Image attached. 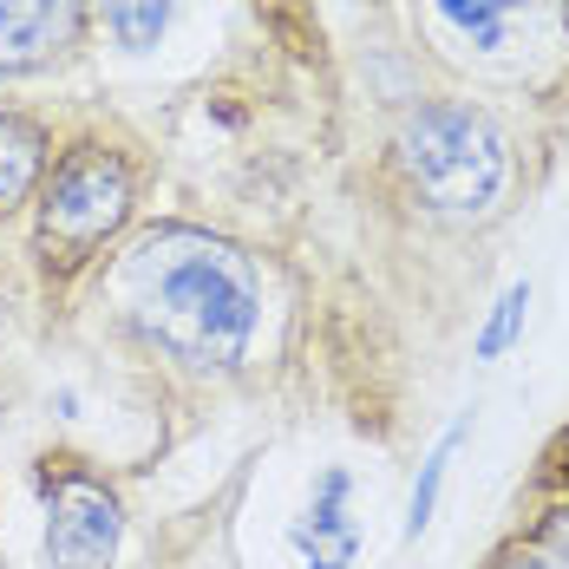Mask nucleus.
Here are the masks:
<instances>
[{
  "instance_id": "1",
  "label": "nucleus",
  "mask_w": 569,
  "mask_h": 569,
  "mask_svg": "<svg viewBox=\"0 0 569 569\" xmlns=\"http://www.w3.org/2000/svg\"><path fill=\"white\" fill-rule=\"evenodd\" d=\"M118 321L190 373H229L262 321V282L256 262L190 223H164L138 236L112 269Z\"/></svg>"
},
{
  "instance_id": "2",
  "label": "nucleus",
  "mask_w": 569,
  "mask_h": 569,
  "mask_svg": "<svg viewBox=\"0 0 569 569\" xmlns=\"http://www.w3.org/2000/svg\"><path fill=\"white\" fill-rule=\"evenodd\" d=\"M399 164L419 203L439 217H485L505 197L511 144L491 118L465 99H432L399 124Z\"/></svg>"
},
{
  "instance_id": "3",
  "label": "nucleus",
  "mask_w": 569,
  "mask_h": 569,
  "mask_svg": "<svg viewBox=\"0 0 569 569\" xmlns=\"http://www.w3.org/2000/svg\"><path fill=\"white\" fill-rule=\"evenodd\" d=\"M131 203L138 183L112 144H72L40 190V262L53 276H72L131 223Z\"/></svg>"
},
{
  "instance_id": "4",
  "label": "nucleus",
  "mask_w": 569,
  "mask_h": 569,
  "mask_svg": "<svg viewBox=\"0 0 569 569\" xmlns=\"http://www.w3.org/2000/svg\"><path fill=\"white\" fill-rule=\"evenodd\" d=\"M47 563L53 569H106L124 543L118 498L92 471H47Z\"/></svg>"
},
{
  "instance_id": "5",
  "label": "nucleus",
  "mask_w": 569,
  "mask_h": 569,
  "mask_svg": "<svg viewBox=\"0 0 569 569\" xmlns=\"http://www.w3.org/2000/svg\"><path fill=\"white\" fill-rule=\"evenodd\" d=\"M86 33V0H0V79L72 53Z\"/></svg>"
},
{
  "instance_id": "6",
  "label": "nucleus",
  "mask_w": 569,
  "mask_h": 569,
  "mask_svg": "<svg viewBox=\"0 0 569 569\" xmlns=\"http://www.w3.org/2000/svg\"><path fill=\"white\" fill-rule=\"evenodd\" d=\"M47 171V131L20 112H0V217H13Z\"/></svg>"
},
{
  "instance_id": "7",
  "label": "nucleus",
  "mask_w": 569,
  "mask_h": 569,
  "mask_svg": "<svg viewBox=\"0 0 569 569\" xmlns=\"http://www.w3.org/2000/svg\"><path fill=\"white\" fill-rule=\"evenodd\" d=\"M171 13H177V0H106V27H112V40L124 53H151L164 40Z\"/></svg>"
},
{
  "instance_id": "8",
  "label": "nucleus",
  "mask_w": 569,
  "mask_h": 569,
  "mask_svg": "<svg viewBox=\"0 0 569 569\" xmlns=\"http://www.w3.org/2000/svg\"><path fill=\"white\" fill-rule=\"evenodd\" d=\"M439 13L452 20L471 47H505L517 13H523V0H439Z\"/></svg>"
},
{
  "instance_id": "9",
  "label": "nucleus",
  "mask_w": 569,
  "mask_h": 569,
  "mask_svg": "<svg viewBox=\"0 0 569 569\" xmlns=\"http://www.w3.org/2000/svg\"><path fill=\"white\" fill-rule=\"evenodd\" d=\"M458 439H465V419H458L452 432L432 446V458H426V471H419V485H412V505H406V543L432 523V511H439V485H446V465H452L458 452Z\"/></svg>"
},
{
  "instance_id": "10",
  "label": "nucleus",
  "mask_w": 569,
  "mask_h": 569,
  "mask_svg": "<svg viewBox=\"0 0 569 569\" xmlns=\"http://www.w3.org/2000/svg\"><path fill=\"white\" fill-rule=\"evenodd\" d=\"M341 530H353V523H347V471H321L315 511H308V523H295V543L308 550V543H328V537H341Z\"/></svg>"
},
{
  "instance_id": "11",
  "label": "nucleus",
  "mask_w": 569,
  "mask_h": 569,
  "mask_svg": "<svg viewBox=\"0 0 569 569\" xmlns=\"http://www.w3.org/2000/svg\"><path fill=\"white\" fill-rule=\"evenodd\" d=\"M523 308H530V288L511 282L505 295H498V308H491V328L478 335V360H498V353L517 341V328H523Z\"/></svg>"
},
{
  "instance_id": "12",
  "label": "nucleus",
  "mask_w": 569,
  "mask_h": 569,
  "mask_svg": "<svg viewBox=\"0 0 569 569\" xmlns=\"http://www.w3.org/2000/svg\"><path fill=\"white\" fill-rule=\"evenodd\" d=\"M308 557H315L308 569H353V557H360V537H353V530H341V537H328V543H308Z\"/></svg>"
},
{
  "instance_id": "13",
  "label": "nucleus",
  "mask_w": 569,
  "mask_h": 569,
  "mask_svg": "<svg viewBox=\"0 0 569 569\" xmlns=\"http://www.w3.org/2000/svg\"><path fill=\"white\" fill-rule=\"evenodd\" d=\"M537 537H543V550H550V557H563V563H569V505H550L543 523H537Z\"/></svg>"
},
{
  "instance_id": "14",
  "label": "nucleus",
  "mask_w": 569,
  "mask_h": 569,
  "mask_svg": "<svg viewBox=\"0 0 569 569\" xmlns=\"http://www.w3.org/2000/svg\"><path fill=\"white\" fill-rule=\"evenodd\" d=\"M498 569H569L563 557H543V550H511Z\"/></svg>"
},
{
  "instance_id": "15",
  "label": "nucleus",
  "mask_w": 569,
  "mask_h": 569,
  "mask_svg": "<svg viewBox=\"0 0 569 569\" xmlns=\"http://www.w3.org/2000/svg\"><path fill=\"white\" fill-rule=\"evenodd\" d=\"M557 471H563V478H569V439H563V465H557Z\"/></svg>"
},
{
  "instance_id": "16",
  "label": "nucleus",
  "mask_w": 569,
  "mask_h": 569,
  "mask_svg": "<svg viewBox=\"0 0 569 569\" xmlns=\"http://www.w3.org/2000/svg\"><path fill=\"white\" fill-rule=\"evenodd\" d=\"M563 13H569V0H563Z\"/></svg>"
}]
</instances>
